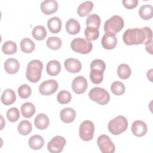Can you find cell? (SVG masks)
<instances>
[{"label":"cell","mask_w":153,"mask_h":153,"mask_svg":"<svg viewBox=\"0 0 153 153\" xmlns=\"http://www.w3.org/2000/svg\"><path fill=\"white\" fill-rule=\"evenodd\" d=\"M152 38V32L149 27L128 29L123 35V40L127 45L145 44Z\"/></svg>","instance_id":"6da1fadb"},{"label":"cell","mask_w":153,"mask_h":153,"mask_svg":"<svg viewBox=\"0 0 153 153\" xmlns=\"http://www.w3.org/2000/svg\"><path fill=\"white\" fill-rule=\"evenodd\" d=\"M42 69L43 64L39 60H33L29 62L26 72L27 80L31 82H37L41 79Z\"/></svg>","instance_id":"7a4b0ae2"},{"label":"cell","mask_w":153,"mask_h":153,"mask_svg":"<svg viewBox=\"0 0 153 153\" xmlns=\"http://www.w3.org/2000/svg\"><path fill=\"white\" fill-rule=\"evenodd\" d=\"M128 127V121L127 118L119 115L111 120L108 124V128L110 133L114 135H118L125 131Z\"/></svg>","instance_id":"3957f363"},{"label":"cell","mask_w":153,"mask_h":153,"mask_svg":"<svg viewBox=\"0 0 153 153\" xmlns=\"http://www.w3.org/2000/svg\"><path fill=\"white\" fill-rule=\"evenodd\" d=\"M124 26V22L123 18L115 15L105 22L103 29L106 33L115 35L123 28Z\"/></svg>","instance_id":"277c9868"},{"label":"cell","mask_w":153,"mask_h":153,"mask_svg":"<svg viewBox=\"0 0 153 153\" xmlns=\"http://www.w3.org/2000/svg\"><path fill=\"white\" fill-rule=\"evenodd\" d=\"M88 96L91 100L101 105L107 104L110 100L109 93L105 89L100 87H94L91 89L88 93Z\"/></svg>","instance_id":"5b68a950"},{"label":"cell","mask_w":153,"mask_h":153,"mask_svg":"<svg viewBox=\"0 0 153 153\" xmlns=\"http://www.w3.org/2000/svg\"><path fill=\"white\" fill-rule=\"evenodd\" d=\"M71 47L75 52L85 54L89 53L92 50L93 44L85 39L76 38L72 41Z\"/></svg>","instance_id":"8992f818"},{"label":"cell","mask_w":153,"mask_h":153,"mask_svg":"<svg viewBox=\"0 0 153 153\" xmlns=\"http://www.w3.org/2000/svg\"><path fill=\"white\" fill-rule=\"evenodd\" d=\"M94 126L92 121H84L79 128V135L80 138L84 141H89L93 137Z\"/></svg>","instance_id":"52a82bcc"},{"label":"cell","mask_w":153,"mask_h":153,"mask_svg":"<svg viewBox=\"0 0 153 153\" xmlns=\"http://www.w3.org/2000/svg\"><path fill=\"white\" fill-rule=\"evenodd\" d=\"M97 143L102 153H113L115 150L114 144L110 137L106 134L99 136L97 140Z\"/></svg>","instance_id":"ba28073f"},{"label":"cell","mask_w":153,"mask_h":153,"mask_svg":"<svg viewBox=\"0 0 153 153\" xmlns=\"http://www.w3.org/2000/svg\"><path fill=\"white\" fill-rule=\"evenodd\" d=\"M66 145L65 139L61 136H54L47 144V149L51 153H59Z\"/></svg>","instance_id":"9c48e42d"},{"label":"cell","mask_w":153,"mask_h":153,"mask_svg":"<svg viewBox=\"0 0 153 153\" xmlns=\"http://www.w3.org/2000/svg\"><path fill=\"white\" fill-rule=\"evenodd\" d=\"M59 84L54 79L45 80L39 87V93L44 96H49L54 93L58 89Z\"/></svg>","instance_id":"30bf717a"},{"label":"cell","mask_w":153,"mask_h":153,"mask_svg":"<svg viewBox=\"0 0 153 153\" xmlns=\"http://www.w3.org/2000/svg\"><path fill=\"white\" fill-rule=\"evenodd\" d=\"M88 82L87 79L82 76H78L75 77L72 83V88L73 91L78 94H82L87 90Z\"/></svg>","instance_id":"8fae6325"},{"label":"cell","mask_w":153,"mask_h":153,"mask_svg":"<svg viewBox=\"0 0 153 153\" xmlns=\"http://www.w3.org/2000/svg\"><path fill=\"white\" fill-rule=\"evenodd\" d=\"M41 11L46 15L55 13L58 9V3L55 0H45L41 3Z\"/></svg>","instance_id":"7c38bea8"},{"label":"cell","mask_w":153,"mask_h":153,"mask_svg":"<svg viewBox=\"0 0 153 153\" xmlns=\"http://www.w3.org/2000/svg\"><path fill=\"white\" fill-rule=\"evenodd\" d=\"M131 131L134 136L142 137L147 132V126L143 121L136 120L132 123Z\"/></svg>","instance_id":"4fadbf2b"},{"label":"cell","mask_w":153,"mask_h":153,"mask_svg":"<svg viewBox=\"0 0 153 153\" xmlns=\"http://www.w3.org/2000/svg\"><path fill=\"white\" fill-rule=\"evenodd\" d=\"M102 47L107 50L114 49L117 44V39L115 35L106 33L101 41Z\"/></svg>","instance_id":"5bb4252c"},{"label":"cell","mask_w":153,"mask_h":153,"mask_svg":"<svg viewBox=\"0 0 153 153\" xmlns=\"http://www.w3.org/2000/svg\"><path fill=\"white\" fill-rule=\"evenodd\" d=\"M64 66L67 71L73 74L79 72L82 67L81 62L78 59L74 58L66 59L64 62Z\"/></svg>","instance_id":"9a60e30c"},{"label":"cell","mask_w":153,"mask_h":153,"mask_svg":"<svg viewBox=\"0 0 153 153\" xmlns=\"http://www.w3.org/2000/svg\"><path fill=\"white\" fill-rule=\"evenodd\" d=\"M20 68L19 61L14 58H9L4 63L5 71L10 74H14L18 72Z\"/></svg>","instance_id":"2e32d148"},{"label":"cell","mask_w":153,"mask_h":153,"mask_svg":"<svg viewBox=\"0 0 153 153\" xmlns=\"http://www.w3.org/2000/svg\"><path fill=\"white\" fill-rule=\"evenodd\" d=\"M60 117L63 122L65 123H70L75 120L76 112L75 110L71 108H65L60 111Z\"/></svg>","instance_id":"e0dca14e"},{"label":"cell","mask_w":153,"mask_h":153,"mask_svg":"<svg viewBox=\"0 0 153 153\" xmlns=\"http://www.w3.org/2000/svg\"><path fill=\"white\" fill-rule=\"evenodd\" d=\"M1 102L5 105H10L14 103L16 100V95L12 89H6L2 93L1 98Z\"/></svg>","instance_id":"ac0fdd59"},{"label":"cell","mask_w":153,"mask_h":153,"mask_svg":"<svg viewBox=\"0 0 153 153\" xmlns=\"http://www.w3.org/2000/svg\"><path fill=\"white\" fill-rule=\"evenodd\" d=\"M61 70V65L59 61L53 60H50L46 66L47 73L50 76L57 75Z\"/></svg>","instance_id":"d6986e66"},{"label":"cell","mask_w":153,"mask_h":153,"mask_svg":"<svg viewBox=\"0 0 153 153\" xmlns=\"http://www.w3.org/2000/svg\"><path fill=\"white\" fill-rule=\"evenodd\" d=\"M47 26L51 33H59L62 28V21L60 19L57 17H51L48 20Z\"/></svg>","instance_id":"ffe728a7"},{"label":"cell","mask_w":153,"mask_h":153,"mask_svg":"<svg viewBox=\"0 0 153 153\" xmlns=\"http://www.w3.org/2000/svg\"><path fill=\"white\" fill-rule=\"evenodd\" d=\"M49 118L44 114H38L34 120V124L36 127L39 130L45 129L49 125Z\"/></svg>","instance_id":"44dd1931"},{"label":"cell","mask_w":153,"mask_h":153,"mask_svg":"<svg viewBox=\"0 0 153 153\" xmlns=\"http://www.w3.org/2000/svg\"><path fill=\"white\" fill-rule=\"evenodd\" d=\"M28 144L31 149L38 150L41 149L44 145V140L41 136L35 134L29 138Z\"/></svg>","instance_id":"7402d4cb"},{"label":"cell","mask_w":153,"mask_h":153,"mask_svg":"<svg viewBox=\"0 0 153 153\" xmlns=\"http://www.w3.org/2000/svg\"><path fill=\"white\" fill-rule=\"evenodd\" d=\"M79 23L75 19H70L66 23V30L71 35H76L80 31Z\"/></svg>","instance_id":"603a6c76"},{"label":"cell","mask_w":153,"mask_h":153,"mask_svg":"<svg viewBox=\"0 0 153 153\" xmlns=\"http://www.w3.org/2000/svg\"><path fill=\"white\" fill-rule=\"evenodd\" d=\"M93 8V3L91 1H84L78 6L77 9V13L80 17L86 16L91 11Z\"/></svg>","instance_id":"cb8c5ba5"},{"label":"cell","mask_w":153,"mask_h":153,"mask_svg":"<svg viewBox=\"0 0 153 153\" xmlns=\"http://www.w3.org/2000/svg\"><path fill=\"white\" fill-rule=\"evenodd\" d=\"M140 17L145 20L151 19L153 16V7L151 5L145 4L142 5L139 10Z\"/></svg>","instance_id":"d4e9b609"},{"label":"cell","mask_w":153,"mask_h":153,"mask_svg":"<svg viewBox=\"0 0 153 153\" xmlns=\"http://www.w3.org/2000/svg\"><path fill=\"white\" fill-rule=\"evenodd\" d=\"M21 112L25 118H30L35 113V107L31 102L24 103L21 106Z\"/></svg>","instance_id":"484cf974"},{"label":"cell","mask_w":153,"mask_h":153,"mask_svg":"<svg viewBox=\"0 0 153 153\" xmlns=\"http://www.w3.org/2000/svg\"><path fill=\"white\" fill-rule=\"evenodd\" d=\"M21 50L26 53H32L35 48V43L28 38H25L22 39L20 44Z\"/></svg>","instance_id":"4316f807"},{"label":"cell","mask_w":153,"mask_h":153,"mask_svg":"<svg viewBox=\"0 0 153 153\" xmlns=\"http://www.w3.org/2000/svg\"><path fill=\"white\" fill-rule=\"evenodd\" d=\"M32 35L33 38L38 41L43 40L47 36V31L44 26L42 25L36 26L32 30Z\"/></svg>","instance_id":"83f0119b"},{"label":"cell","mask_w":153,"mask_h":153,"mask_svg":"<svg viewBox=\"0 0 153 153\" xmlns=\"http://www.w3.org/2000/svg\"><path fill=\"white\" fill-rule=\"evenodd\" d=\"M32 130V124L30 121L27 120H23L22 121L18 127H17V130L19 133L22 135H27L29 134Z\"/></svg>","instance_id":"f1b7e54d"},{"label":"cell","mask_w":153,"mask_h":153,"mask_svg":"<svg viewBox=\"0 0 153 153\" xmlns=\"http://www.w3.org/2000/svg\"><path fill=\"white\" fill-rule=\"evenodd\" d=\"M131 73V71L129 66L127 64H121L117 69V74L118 76L122 79H126L129 78Z\"/></svg>","instance_id":"f546056e"},{"label":"cell","mask_w":153,"mask_h":153,"mask_svg":"<svg viewBox=\"0 0 153 153\" xmlns=\"http://www.w3.org/2000/svg\"><path fill=\"white\" fill-rule=\"evenodd\" d=\"M2 51L5 54H13L17 51V45L12 41H8L4 42L2 46Z\"/></svg>","instance_id":"4dcf8cb0"},{"label":"cell","mask_w":153,"mask_h":153,"mask_svg":"<svg viewBox=\"0 0 153 153\" xmlns=\"http://www.w3.org/2000/svg\"><path fill=\"white\" fill-rule=\"evenodd\" d=\"M100 23L101 21L100 17L96 14L89 15L86 20V25L88 27H93L99 29Z\"/></svg>","instance_id":"1f68e13d"},{"label":"cell","mask_w":153,"mask_h":153,"mask_svg":"<svg viewBox=\"0 0 153 153\" xmlns=\"http://www.w3.org/2000/svg\"><path fill=\"white\" fill-rule=\"evenodd\" d=\"M46 45L50 49L56 50L61 47L62 41L59 37L51 36L47 39Z\"/></svg>","instance_id":"d6a6232c"},{"label":"cell","mask_w":153,"mask_h":153,"mask_svg":"<svg viewBox=\"0 0 153 153\" xmlns=\"http://www.w3.org/2000/svg\"><path fill=\"white\" fill-rule=\"evenodd\" d=\"M90 78L93 83L99 84L103 81V72L98 69H91L90 73Z\"/></svg>","instance_id":"836d02e7"},{"label":"cell","mask_w":153,"mask_h":153,"mask_svg":"<svg viewBox=\"0 0 153 153\" xmlns=\"http://www.w3.org/2000/svg\"><path fill=\"white\" fill-rule=\"evenodd\" d=\"M84 33L88 41H94L97 39L99 36V29L93 27L87 26L84 30Z\"/></svg>","instance_id":"e575fe53"},{"label":"cell","mask_w":153,"mask_h":153,"mask_svg":"<svg viewBox=\"0 0 153 153\" xmlns=\"http://www.w3.org/2000/svg\"><path fill=\"white\" fill-rule=\"evenodd\" d=\"M125 90L126 88L124 84L118 81L114 82L111 86V90L112 93L117 96H120L124 94Z\"/></svg>","instance_id":"d590c367"},{"label":"cell","mask_w":153,"mask_h":153,"mask_svg":"<svg viewBox=\"0 0 153 153\" xmlns=\"http://www.w3.org/2000/svg\"><path fill=\"white\" fill-rule=\"evenodd\" d=\"M71 98H72L71 94L66 90L60 91L57 96V101L59 102V103L63 105L69 103L70 101L71 100Z\"/></svg>","instance_id":"8d00e7d4"},{"label":"cell","mask_w":153,"mask_h":153,"mask_svg":"<svg viewBox=\"0 0 153 153\" xmlns=\"http://www.w3.org/2000/svg\"><path fill=\"white\" fill-rule=\"evenodd\" d=\"M7 117L8 121L11 123L17 121L20 117V112L19 109L16 107L11 108L7 112Z\"/></svg>","instance_id":"74e56055"},{"label":"cell","mask_w":153,"mask_h":153,"mask_svg":"<svg viewBox=\"0 0 153 153\" xmlns=\"http://www.w3.org/2000/svg\"><path fill=\"white\" fill-rule=\"evenodd\" d=\"M17 91L20 97L22 99H27L30 96L32 90L30 86L27 84H22L19 87Z\"/></svg>","instance_id":"f35d334b"},{"label":"cell","mask_w":153,"mask_h":153,"mask_svg":"<svg viewBox=\"0 0 153 153\" xmlns=\"http://www.w3.org/2000/svg\"><path fill=\"white\" fill-rule=\"evenodd\" d=\"M90 68L91 69H95L100 70L104 72L105 68H106V65L105 62L100 59H95L92 61L90 65Z\"/></svg>","instance_id":"ab89813d"},{"label":"cell","mask_w":153,"mask_h":153,"mask_svg":"<svg viewBox=\"0 0 153 153\" xmlns=\"http://www.w3.org/2000/svg\"><path fill=\"white\" fill-rule=\"evenodd\" d=\"M123 5L127 9H133L135 8L138 4L137 0H123Z\"/></svg>","instance_id":"60d3db41"},{"label":"cell","mask_w":153,"mask_h":153,"mask_svg":"<svg viewBox=\"0 0 153 153\" xmlns=\"http://www.w3.org/2000/svg\"><path fill=\"white\" fill-rule=\"evenodd\" d=\"M145 48H146V50L149 53L151 54H152V39L149 41H147L145 43Z\"/></svg>","instance_id":"b9f144b4"}]
</instances>
